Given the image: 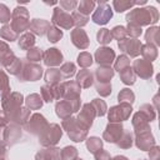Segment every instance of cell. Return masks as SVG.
Returning <instances> with one entry per match:
<instances>
[{
    "label": "cell",
    "mask_w": 160,
    "mask_h": 160,
    "mask_svg": "<svg viewBox=\"0 0 160 160\" xmlns=\"http://www.w3.org/2000/svg\"><path fill=\"white\" fill-rule=\"evenodd\" d=\"M126 20H128V22H134L141 28L142 25L155 24L159 20V14L154 6L138 8V9H132L126 15Z\"/></svg>",
    "instance_id": "6da1fadb"
},
{
    "label": "cell",
    "mask_w": 160,
    "mask_h": 160,
    "mask_svg": "<svg viewBox=\"0 0 160 160\" xmlns=\"http://www.w3.org/2000/svg\"><path fill=\"white\" fill-rule=\"evenodd\" d=\"M30 25V20H29V12L25 8L22 6H18L14 9L12 14H11V24L10 28L16 32H22L25 30L29 29Z\"/></svg>",
    "instance_id": "7a4b0ae2"
},
{
    "label": "cell",
    "mask_w": 160,
    "mask_h": 160,
    "mask_svg": "<svg viewBox=\"0 0 160 160\" xmlns=\"http://www.w3.org/2000/svg\"><path fill=\"white\" fill-rule=\"evenodd\" d=\"M61 135H62L61 128L58 124H50L40 135V144L45 148L54 146L55 144H58Z\"/></svg>",
    "instance_id": "3957f363"
},
{
    "label": "cell",
    "mask_w": 160,
    "mask_h": 160,
    "mask_svg": "<svg viewBox=\"0 0 160 160\" xmlns=\"http://www.w3.org/2000/svg\"><path fill=\"white\" fill-rule=\"evenodd\" d=\"M22 100L24 98L20 92H9L2 98V110L5 111L8 118H10L14 112H16L21 108Z\"/></svg>",
    "instance_id": "277c9868"
},
{
    "label": "cell",
    "mask_w": 160,
    "mask_h": 160,
    "mask_svg": "<svg viewBox=\"0 0 160 160\" xmlns=\"http://www.w3.org/2000/svg\"><path fill=\"white\" fill-rule=\"evenodd\" d=\"M41 75H42V69H41L40 65L34 64V62L25 61V62H22L21 71H20V74L18 75V78H19L21 81H26V80L35 81V80L40 79Z\"/></svg>",
    "instance_id": "5b68a950"
},
{
    "label": "cell",
    "mask_w": 160,
    "mask_h": 160,
    "mask_svg": "<svg viewBox=\"0 0 160 160\" xmlns=\"http://www.w3.org/2000/svg\"><path fill=\"white\" fill-rule=\"evenodd\" d=\"M132 109H131V105L128 104V102H120L119 105L116 106H112L110 110H109V120L110 122H120L122 120H126L130 114H131Z\"/></svg>",
    "instance_id": "8992f818"
},
{
    "label": "cell",
    "mask_w": 160,
    "mask_h": 160,
    "mask_svg": "<svg viewBox=\"0 0 160 160\" xmlns=\"http://www.w3.org/2000/svg\"><path fill=\"white\" fill-rule=\"evenodd\" d=\"M112 18V10L110 5L105 1H99L98 2V9H95L92 14V21L99 25H105L109 22V20Z\"/></svg>",
    "instance_id": "52a82bcc"
},
{
    "label": "cell",
    "mask_w": 160,
    "mask_h": 160,
    "mask_svg": "<svg viewBox=\"0 0 160 160\" xmlns=\"http://www.w3.org/2000/svg\"><path fill=\"white\" fill-rule=\"evenodd\" d=\"M95 116H96V114H95V110H94L92 105L91 104H85L82 106V110L80 111L79 116L76 118V122L82 129L88 130L92 125V120H94Z\"/></svg>",
    "instance_id": "ba28073f"
},
{
    "label": "cell",
    "mask_w": 160,
    "mask_h": 160,
    "mask_svg": "<svg viewBox=\"0 0 160 160\" xmlns=\"http://www.w3.org/2000/svg\"><path fill=\"white\" fill-rule=\"evenodd\" d=\"M51 21L54 22V25L60 26L62 29H71L74 26V21H72L71 15L68 14L66 11H64L61 8H55L54 9Z\"/></svg>",
    "instance_id": "9c48e42d"
},
{
    "label": "cell",
    "mask_w": 160,
    "mask_h": 160,
    "mask_svg": "<svg viewBox=\"0 0 160 160\" xmlns=\"http://www.w3.org/2000/svg\"><path fill=\"white\" fill-rule=\"evenodd\" d=\"M48 121L45 120V118L40 114H34L30 119L29 122L26 125V129L29 132L34 134V135H41L42 131L48 128Z\"/></svg>",
    "instance_id": "30bf717a"
},
{
    "label": "cell",
    "mask_w": 160,
    "mask_h": 160,
    "mask_svg": "<svg viewBox=\"0 0 160 160\" xmlns=\"http://www.w3.org/2000/svg\"><path fill=\"white\" fill-rule=\"evenodd\" d=\"M119 48L124 52H128L131 58H135L141 51V42L138 39H122L119 41Z\"/></svg>",
    "instance_id": "8fae6325"
},
{
    "label": "cell",
    "mask_w": 160,
    "mask_h": 160,
    "mask_svg": "<svg viewBox=\"0 0 160 160\" xmlns=\"http://www.w3.org/2000/svg\"><path fill=\"white\" fill-rule=\"evenodd\" d=\"M122 131L124 128L120 122H109V125L106 126L102 134V139L106 140L108 142H118V140L122 135Z\"/></svg>",
    "instance_id": "7c38bea8"
},
{
    "label": "cell",
    "mask_w": 160,
    "mask_h": 160,
    "mask_svg": "<svg viewBox=\"0 0 160 160\" xmlns=\"http://www.w3.org/2000/svg\"><path fill=\"white\" fill-rule=\"evenodd\" d=\"M131 69H132L134 74L139 75L142 79H149L152 75V65H151V62H149V61H146L144 59L135 60Z\"/></svg>",
    "instance_id": "4fadbf2b"
},
{
    "label": "cell",
    "mask_w": 160,
    "mask_h": 160,
    "mask_svg": "<svg viewBox=\"0 0 160 160\" xmlns=\"http://www.w3.org/2000/svg\"><path fill=\"white\" fill-rule=\"evenodd\" d=\"M114 59H115V52L111 48L102 46V48H99L95 52V60L101 66H110Z\"/></svg>",
    "instance_id": "5bb4252c"
},
{
    "label": "cell",
    "mask_w": 160,
    "mask_h": 160,
    "mask_svg": "<svg viewBox=\"0 0 160 160\" xmlns=\"http://www.w3.org/2000/svg\"><path fill=\"white\" fill-rule=\"evenodd\" d=\"M136 146L140 150H150L152 146H155V140L150 132V130L142 131L140 134H136Z\"/></svg>",
    "instance_id": "9a60e30c"
},
{
    "label": "cell",
    "mask_w": 160,
    "mask_h": 160,
    "mask_svg": "<svg viewBox=\"0 0 160 160\" xmlns=\"http://www.w3.org/2000/svg\"><path fill=\"white\" fill-rule=\"evenodd\" d=\"M72 44L79 49H86L89 46V38L82 29H74L70 34Z\"/></svg>",
    "instance_id": "2e32d148"
},
{
    "label": "cell",
    "mask_w": 160,
    "mask_h": 160,
    "mask_svg": "<svg viewBox=\"0 0 160 160\" xmlns=\"http://www.w3.org/2000/svg\"><path fill=\"white\" fill-rule=\"evenodd\" d=\"M42 59H44L45 65H48V66H56V65H60V62L62 61V54L58 49L52 48V49L46 50L42 54Z\"/></svg>",
    "instance_id": "e0dca14e"
},
{
    "label": "cell",
    "mask_w": 160,
    "mask_h": 160,
    "mask_svg": "<svg viewBox=\"0 0 160 160\" xmlns=\"http://www.w3.org/2000/svg\"><path fill=\"white\" fill-rule=\"evenodd\" d=\"M36 160H61V151L58 148H52V146H48L46 149L40 150L36 156Z\"/></svg>",
    "instance_id": "ac0fdd59"
},
{
    "label": "cell",
    "mask_w": 160,
    "mask_h": 160,
    "mask_svg": "<svg viewBox=\"0 0 160 160\" xmlns=\"http://www.w3.org/2000/svg\"><path fill=\"white\" fill-rule=\"evenodd\" d=\"M50 22L48 20H44V19H34L30 21V25H29V29L36 34V35H44L45 32H48L49 28H50Z\"/></svg>",
    "instance_id": "d6986e66"
},
{
    "label": "cell",
    "mask_w": 160,
    "mask_h": 160,
    "mask_svg": "<svg viewBox=\"0 0 160 160\" xmlns=\"http://www.w3.org/2000/svg\"><path fill=\"white\" fill-rule=\"evenodd\" d=\"M14 59H15L14 52L9 49V46L4 41H0V65L6 68L10 65V62Z\"/></svg>",
    "instance_id": "ffe728a7"
},
{
    "label": "cell",
    "mask_w": 160,
    "mask_h": 160,
    "mask_svg": "<svg viewBox=\"0 0 160 160\" xmlns=\"http://www.w3.org/2000/svg\"><path fill=\"white\" fill-rule=\"evenodd\" d=\"M76 82L79 84L80 88L86 89V88H89V86L92 85V82H94V76H92V74H91L89 70L82 69V70H80V71L78 72V75H76Z\"/></svg>",
    "instance_id": "44dd1931"
},
{
    "label": "cell",
    "mask_w": 160,
    "mask_h": 160,
    "mask_svg": "<svg viewBox=\"0 0 160 160\" xmlns=\"http://www.w3.org/2000/svg\"><path fill=\"white\" fill-rule=\"evenodd\" d=\"M29 118H30V110H29L28 108H20L16 112H14V114L9 118V120H12L15 124L24 125V124L28 122Z\"/></svg>",
    "instance_id": "7402d4cb"
},
{
    "label": "cell",
    "mask_w": 160,
    "mask_h": 160,
    "mask_svg": "<svg viewBox=\"0 0 160 160\" xmlns=\"http://www.w3.org/2000/svg\"><path fill=\"white\" fill-rule=\"evenodd\" d=\"M55 110H56V115H58L59 118H61V119H66V118H69V116L74 112L71 105H70L66 100L59 101V102L56 104Z\"/></svg>",
    "instance_id": "603a6c76"
},
{
    "label": "cell",
    "mask_w": 160,
    "mask_h": 160,
    "mask_svg": "<svg viewBox=\"0 0 160 160\" xmlns=\"http://www.w3.org/2000/svg\"><path fill=\"white\" fill-rule=\"evenodd\" d=\"M95 75L99 82H109L110 79L114 76V70L110 66H100L96 69Z\"/></svg>",
    "instance_id": "cb8c5ba5"
},
{
    "label": "cell",
    "mask_w": 160,
    "mask_h": 160,
    "mask_svg": "<svg viewBox=\"0 0 160 160\" xmlns=\"http://www.w3.org/2000/svg\"><path fill=\"white\" fill-rule=\"evenodd\" d=\"M68 135H69V138H70L71 140H74V141H76V142H80V141L85 140V138H86V135H88V130L82 129V128L79 126L78 122H76V125H75L71 130L68 131Z\"/></svg>",
    "instance_id": "d4e9b609"
},
{
    "label": "cell",
    "mask_w": 160,
    "mask_h": 160,
    "mask_svg": "<svg viewBox=\"0 0 160 160\" xmlns=\"http://www.w3.org/2000/svg\"><path fill=\"white\" fill-rule=\"evenodd\" d=\"M140 52L142 54L144 60H146V61H149V62H151L152 60H155L156 56H158V50H156V48H155L154 45H151V44L141 45V51H140Z\"/></svg>",
    "instance_id": "484cf974"
},
{
    "label": "cell",
    "mask_w": 160,
    "mask_h": 160,
    "mask_svg": "<svg viewBox=\"0 0 160 160\" xmlns=\"http://www.w3.org/2000/svg\"><path fill=\"white\" fill-rule=\"evenodd\" d=\"M61 78H62V75H61V72H60L59 69H49L45 72V80H46V82L50 86L58 85L59 81L61 80Z\"/></svg>",
    "instance_id": "4316f807"
},
{
    "label": "cell",
    "mask_w": 160,
    "mask_h": 160,
    "mask_svg": "<svg viewBox=\"0 0 160 160\" xmlns=\"http://www.w3.org/2000/svg\"><path fill=\"white\" fill-rule=\"evenodd\" d=\"M25 102H26L28 109H30V110H38V109H40V108L42 106V99H41L40 95H38V94H31V95H29V96L26 98Z\"/></svg>",
    "instance_id": "83f0119b"
},
{
    "label": "cell",
    "mask_w": 160,
    "mask_h": 160,
    "mask_svg": "<svg viewBox=\"0 0 160 160\" xmlns=\"http://www.w3.org/2000/svg\"><path fill=\"white\" fill-rule=\"evenodd\" d=\"M35 44V38L31 32H25L20 36L19 39V46L24 50H29L31 49V46Z\"/></svg>",
    "instance_id": "f1b7e54d"
},
{
    "label": "cell",
    "mask_w": 160,
    "mask_h": 160,
    "mask_svg": "<svg viewBox=\"0 0 160 160\" xmlns=\"http://www.w3.org/2000/svg\"><path fill=\"white\" fill-rule=\"evenodd\" d=\"M95 5H96V2H94V1L82 0V1H80V2L78 4V10H79L78 12H80V14L88 16L92 10H95Z\"/></svg>",
    "instance_id": "f546056e"
},
{
    "label": "cell",
    "mask_w": 160,
    "mask_h": 160,
    "mask_svg": "<svg viewBox=\"0 0 160 160\" xmlns=\"http://www.w3.org/2000/svg\"><path fill=\"white\" fill-rule=\"evenodd\" d=\"M145 39H146L148 44H151L152 45V42H154V44L159 45V42H160V40H159L160 39L159 38V28L152 26V28L148 29V31L145 34Z\"/></svg>",
    "instance_id": "4dcf8cb0"
},
{
    "label": "cell",
    "mask_w": 160,
    "mask_h": 160,
    "mask_svg": "<svg viewBox=\"0 0 160 160\" xmlns=\"http://www.w3.org/2000/svg\"><path fill=\"white\" fill-rule=\"evenodd\" d=\"M120 79L124 84L126 85H132L135 82V74L132 71V69L129 66L126 69H124L122 71H120Z\"/></svg>",
    "instance_id": "1f68e13d"
},
{
    "label": "cell",
    "mask_w": 160,
    "mask_h": 160,
    "mask_svg": "<svg viewBox=\"0 0 160 160\" xmlns=\"http://www.w3.org/2000/svg\"><path fill=\"white\" fill-rule=\"evenodd\" d=\"M86 148L89 149L90 152L95 154L96 151H99V150L102 148V141H101V139L95 138V136L89 138V139L86 140Z\"/></svg>",
    "instance_id": "d6a6232c"
},
{
    "label": "cell",
    "mask_w": 160,
    "mask_h": 160,
    "mask_svg": "<svg viewBox=\"0 0 160 160\" xmlns=\"http://www.w3.org/2000/svg\"><path fill=\"white\" fill-rule=\"evenodd\" d=\"M134 5H136V1H124V0H114L112 1V6L118 12H122L125 10H129Z\"/></svg>",
    "instance_id": "836d02e7"
},
{
    "label": "cell",
    "mask_w": 160,
    "mask_h": 160,
    "mask_svg": "<svg viewBox=\"0 0 160 160\" xmlns=\"http://www.w3.org/2000/svg\"><path fill=\"white\" fill-rule=\"evenodd\" d=\"M120 148L122 149H128L132 145V134L130 131H122V135L120 136V139L116 142Z\"/></svg>",
    "instance_id": "e575fe53"
},
{
    "label": "cell",
    "mask_w": 160,
    "mask_h": 160,
    "mask_svg": "<svg viewBox=\"0 0 160 160\" xmlns=\"http://www.w3.org/2000/svg\"><path fill=\"white\" fill-rule=\"evenodd\" d=\"M78 150L74 146H66L61 150V160H76Z\"/></svg>",
    "instance_id": "d590c367"
},
{
    "label": "cell",
    "mask_w": 160,
    "mask_h": 160,
    "mask_svg": "<svg viewBox=\"0 0 160 160\" xmlns=\"http://www.w3.org/2000/svg\"><path fill=\"white\" fill-rule=\"evenodd\" d=\"M0 92H1V96L2 98L10 92L9 79H8V75L2 70H0Z\"/></svg>",
    "instance_id": "8d00e7d4"
},
{
    "label": "cell",
    "mask_w": 160,
    "mask_h": 160,
    "mask_svg": "<svg viewBox=\"0 0 160 160\" xmlns=\"http://www.w3.org/2000/svg\"><path fill=\"white\" fill-rule=\"evenodd\" d=\"M119 102H128V104H131L134 102V99H135V95L134 92L130 90V89H122L120 92H119Z\"/></svg>",
    "instance_id": "74e56055"
},
{
    "label": "cell",
    "mask_w": 160,
    "mask_h": 160,
    "mask_svg": "<svg viewBox=\"0 0 160 160\" xmlns=\"http://www.w3.org/2000/svg\"><path fill=\"white\" fill-rule=\"evenodd\" d=\"M0 34H1V38L5 39V40H8V41H14L18 38V34L10 28V25H4L1 28Z\"/></svg>",
    "instance_id": "f35d334b"
},
{
    "label": "cell",
    "mask_w": 160,
    "mask_h": 160,
    "mask_svg": "<svg viewBox=\"0 0 160 160\" xmlns=\"http://www.w3.org/2000/svg\"><path fill=\"white\" fill-rule=\"evenodd\" d=\"M91 105H92V108L95 110L96 116L105 115V112H106V104H105V101H102L100 99H94L92 102H91Z\"/></svg>",
    "instance_id": "ab89813d"
},
{
    "label": "cell",
    "mask_w": 160,
    "mask_h": 160,
    "mask_svg": "<svg viewBox=\"0 0 160 160\" xmlns=\"http://www.w3.org/2000/svg\"><path fill=\"white\" fill-rule=\"evenodd\" d=\"M62 38V31L56 26H50L48 30V39L51 42H56Z\"/></svg>",
    "instance_id": "60d3db41"
},
{
    "label": "cell",
    "mask_w": 160,
    "mask_h": 160,
    "mask_svg": "<svg viewBox=\"0 0 160 160\" xmlns=\"http://www.w3.org/2000/svg\"><path fill=\"white\" fill-rule=\"evenodd\" d=\"M71 18H72L74 25H76L79 29H81V26L86 25V24H88V20H89L88 16H85V15H82V14H80V12H78V11H74V12L71 14Z\"/></svg>",
    "instance_id": "b9f144b4"
},
{
    "label": "cell",
    "mask_w": 160,
    "mask_h": 160,
    "mask_svg": "<svg viewBox=\"0 0 160 160\" xmlns=\"http://www.w3.org/2000/svg\"><path fill=\"white\" fill-rule=\"evenodd\" d=\"M59 70H60L62 78L68 79V78H71L75 74V65L72 62H65Z\"/></svg>",
    "instance_id": "7bdbcfd3"
},
{
    "label": "cell",
    "mask_w": 160,
    "mask_h": 160,
    "mask_svg": "<svg viewBox=\"0 0 160 160\" xmlns=\"http://www.w3.org/2000/svg\"><path fill=\"white\" fill-rule=\"evenodd\" d=\"M96 38H98V41L100 44H104V45L105 44H109L111 41V39H112L109 29H100L99 32H98V35H96Z\"/></svg>",
    "instance_id": "ee69618b"
},
{
    "label": "cell",
    "mask_w": 160,
    "mask_h": 160,
    "mask_svg": "<svg viewBox=\"0 0 160 160\" xmlns=\"http://www.w3.org/2000/svg\"><path fill=\"white\" fill-rule=\"evenodd\" d=\"M78 62H79V65L81 66V68H88V66H90L91 64H92V56L89 54V52H86V51H84V52H81L79 56H78Z\"/></svg>",
    "instance_id": "f6af8a7d"
},
{
    "label": "cell",
    "mask_w": 160,
    "mask_h": 160,
    "mask_svg": "<svg viewBox=\"0 0 160 160\" xmlns=\"http://www.w3.org/2000/svg\"><path fill=\"white\" fill-rule=\"evenodd\" d=\"M125 29H126V34H129L132 39H136V38L140 36L141 32H142L141 28H140L139 25L134 24V22H129V24H128V28H125Z\"/></svg>",
    "instance_id": "bcb514c9"
},
{
    "label": "cell",
    "mask_w": 160,
    "mask_h": 160,
    "mask_svg": "<svg viewBox=\"0 0 160 160\" xmlns=\"http://www.w3.org/2000/svg\"><path fill=\"white\" fill-rule=\"evenodd\" d=\"M129 66H130V60H129L128 56H125V55H120V56L118 58V60L115 61V70H118L119 72L122 71L124 69L129 68Z\"/></svg>",
    "instance_id": "7dc6e473"
},
{
    "label": "cell",
    "mask_w": 160,
    "mask_h": 160,
    "mask_svg": "<svg viewBox=\"0 0 160 160\" xmlns=\"http://www.w3.org/2000/svg\"><path fill=\"white\" fill-rule=\"evenodd\" d=\"M19 135H20V130L18 129V126L11 125V126H9V128L5 130L4 139H5V140H15Z\"/></svg>",
    "instance_id": "c3c4849f"
},
{
    "label": "cell",
    "mask_w": 160,
    "mask_h": 160,
    "mask_svg": "<svg viewBox=\"0 0 160 160\" xmlns=\"http://www.w3.org/2000/svg\"><path fill=\"white\" fill-rule=\"evenodd\" d=\"M41 99L46 102H50L54 100V92H52V88L50 85H44L41 88Z\"/></svg>",
    "instance_id": "681fc988"
},
{
    "label": "cell",
    "mask_w": 160,
    "mask_h": 160,
    "mask_svg": "<svg viewBox=\"0 0 160 160\" xmlns=\"http://www.w3.org/2000/svg\"><path fill=\"white\" fill-rule=\"evenodd\" d=\"M110 34H111V38H114V39H116V40L120 41L122 39H125V36H126V29L124 26H115L110 31Z\"/></svg>",
    "instance_id": "f907efd6"
},
{
    "label": "cell",
    "mask_w": 160,
    "mask_h": 160,
    "mask_svg": "<svg viewBox=\"0 0 160 160\" xmlns=\"http://www.w3.org/2000/svg\"><path fill=\"white\" fill-rule=\"evenodd\" d=\"M96 91L101 96H108L111 92V85L109 82H96Z\"/></svg>",
    "instance_id": "816d5d0a"
},
{
    "label": "cell",
    "mask_w": 160,
    "mask_h": 160,
    "mask_svg": "<svg viewBox=\"0 0 160 160\" xmlns=\"http://www.w3.org/2000/svg\"><path fill=\"white\" fill-rule=\"evenodd\" d=\"M28 59L30 60V61H32V62H35V61H39L41 58H42V52L40 51V49H38V48H31V49H29L28 50Z\"/></svg>",
    "instance_id": "f5cc1de1"
},
{
    "label": "cell",
    "mask_w": 160,
    "mask_h": 160,
    "mask_svg": "<svg viewBox=\"0 0 160 160\" xmlns=\"http://www.w3.org/2000/svg\"><path fill=\"white\" fill-rule=\"evenodd\" d=\"M10 18H11V14H10V10L6 5L4 4H0V22H8L10 21Z\"/></svg>",
    "instance_id": "db71d44e"
},
{
    "label": "cell",
    "mask_w": 160,
    "mask_h": 160,
    "mask_svg": "<svg viewBox=\"0 0 160 160\" xmlns=\"http://www.w3.org/2000/svg\"><path fill=\"white\" fill-rule=\"evenodd\" d=\"M78 6V2L75 0H61L60 1V8L65 10H74Z\"/></svg>",
    "instance_id": "11a10c76"
},
{
    "label": "cell",
    "mask_w": 160,
    "mask_h": 160,
    "mask_svg": "<svg viewBox=\"0 0 160 160\" xmlns=\"http://www.w3.org/2000/svg\"><path fill=\"white\" fill-rule=\"evenodd\" d=\"M94 155H95V160H110V154L102 149L96 151Z\"/></svg>",
    "instance_id": "9f6ffc18"
},
{
    "label": "cell",
    "mask_w": 160,
    "mask_h": 160,
    "mask_svg": "<svg viewBox=\"0 0 160 160\" xmlns=\"http://www.w3.org/2000/svg\"><path fill=\"white\" fill-rule=\"evenodd\" d=\"M150 160H160V149L158 146H152L150 149Z\"/></svg>",
    "instance_id": "6f0895ef"
},
{
    "label": "cell",
    "mask_w": 160,
    "mask_h": 160,
    "mask_svg": "<svg viewBox=\"0 0 160 160\" xmlns=\"http://www.w3.org/2000/svg\"><path fill=\"white\" fill-rule=\"evenodd\" d=\"M8 121H9L8 115L5 114V111H4V110H0V128H2L4 125H6V124H8Z\"/></svg>",
    "instance_id": "680465c9"
},
{
    "label": "cell",
    "mask_w": 160,
    "mask_h": 160,
    "mask_svg": "<svg viewBox=\"0 0 160 160\" xmlns=\"http://www.w3.org/2000/svg\"><path fill=\"white\" fill-rule=\"evenodd\" d=\"M5 156V148L4 146H0V160H2Z\"/></svg>",
    "instance_id": "91938a15"
},
{
    "label": "cell",
    "mask_w": 160,
    "mask_h": 160,
    "mask_svg": "<svg viewBox=\"0 0 160 160\" xmlns=\"http://www.w3.org/2000/svg\"><path fill=\"white\" fill-rule=\"evenodd\" d=\"M110 160H128L125 156H120V155H118V156H115V158H112V159H110Z\"/></svg>",
    "instance_id": "94428289"
},
{
    "label": "cell",
    "mask_w": 160,
    "mask_h": 160,
    "mask_svg": "<svg viewBox=\"0 0 160 160\" xmlns=\"http://www.w3.org/2000/svg\"><path fill=\"white\" fill-rule=\"evenodd\" d=\"M76 160H81V159H76Z\"/></svg>",
    "instance_id": "6125c7cd"
},
{
    "label": "cell",
    "mask_w": 160,
    "mask_h": 160,
    "mask_svg": "<svg viewBox=\"0 0 160 160\" xmlns=\"http://www.w3.org/2000/svg\"><path fill=\"white\" fill-rule=\"evenodd\" d=\"M2 160H5V159H2Z\"/></svg>",
    "instance_id": "be15d7a7"
}]
</instances>
